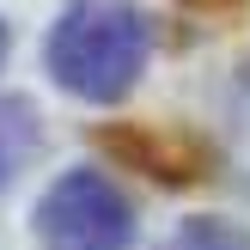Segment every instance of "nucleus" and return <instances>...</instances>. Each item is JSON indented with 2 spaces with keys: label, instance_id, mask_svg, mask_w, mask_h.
Listing matches in <instances>:
<instances>
[{
  "label": "nucleus",
  "instance_id": "obj_4",
  "mask_svg": "<svg viewBox=\"0 0 250 250\" xmlns=\"http://www.w3.org/2000/svg\"><path fill=\"white\" fill-rule=\"evenodd\" d=\"M171 250H250V244H244L232 226H220V220H189Z\"/></svg>",
  "mask_w": 250,
  "mask_h": 250
},
{
  "label": "nucleus",
  "instance_id": "obj_1",
  "mask_svg": "<svg viewBox=\"0 0 250 250\" xmlns=\"http://www.w3.org/2000/svg\"><path fill=\"white\" fill-rule=\"evenodd\" d=\"M146 19L128 0H73L49 31V73L61 92L85 98V104H116L134 92L146 67Z\"/></svg>",
  "mask_w": 250,
  "mask_h": 250
},
{
  "label": "nucleus",
  "instance_id": "obj_5",
  "mask_svg": "<svg viewBox=\"0 0 250 250\" xmlns=\"http://www.w3.org/2000/svg\"><path fill=\"white\" fill-rule=\"evenodd\" d=\"M189 6H202V12H232V6H244V0H189Z\"/></svg>",
  "mask_w": 250,
  "mask_h": 250
},
{
  "label": "nucleus",
  "instance_id": "obj_3",
  "mask_svg": "<svg viewBox=\"0 0 250 250\" xmlns=\"http://www.w3.org/2000/svg\"><path fill=\"white\" fill-rule=\"evenodd\" d=\"M226 146H232V171L250 183V80L232 98V122H226Z\"/></svg>",
  "mask_w": 250,
  "mask_h": 250
},
{
  "label": "nucleus",
  "instance_id": "obj_2",
  "mask_svg": "<svg viewBox=\"0 0 250 250\" xmlns=\"http://www.w3.org/2000/svg\"><path fill=\"white\" fill-rule=\"evenodd\" d=\"M37 244L43 250H128L134 208L104 171H61L37 202Z\"/></svg>",
  "mask_w": 250,
  "mask_h": 250
},
{
  "label": "nucleus",
  "instance_id": "obj_7",
  "mask_svg": "<svg viewBox=\"0 0 250 250\" xmlns=\"http://www.w3.org/2000/svg\"><path fill=\"white\" fill-rule=\"evenodd\" d=\"M0 183H6V153H0Z\"/></svg>",
  "mask_w": 250,
  "mask_h": 250
},
{
  "label": "nucleus",
  "instance_id": "obj_6",
  "mask_svg": "<svg viewBox=\"0 0 250 250\" xmlns=\"http://www.w3.org/2000/svg\"><path fill=\"white\" fill-rule=\"evenodd\" d=\"M0 61H6V24H0Z\"/></svg>",
  "mask_w": 250,
  "mask_h": 250
}]
</instances>
